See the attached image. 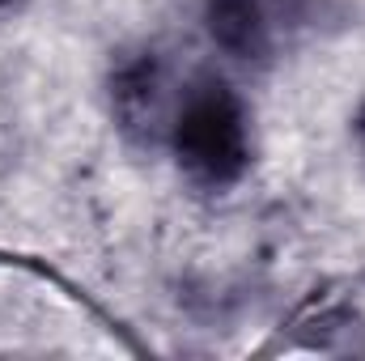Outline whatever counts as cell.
I'll list each match as a JSON object with an SVG mask.
<instances>
[{
    "mask_svg": "<svg viewBox=\"0 0 365 361\" xmlns=\"http://www.w3.org/2000/svg\"><path fill=\"white\" fill-rule=\"evenodd\" d=\"M166 145L179 171L204 191H225L242 183L255 158V132L242 93L212 73L182 86Z\"/></svg>",
    "mask_w": 365,
    "mask_h": 361,
    "instance_id": "obj_1",
    "label": "cell"
},
{
    "mask_svg": "<svg viewBox=\"0 0 365 361\" xmlns=\"http://www.w3.org/2000/svg\"><path fill=\"white\" fill-rule=\"evenodd\" d=\"M106 90H110V119L132 145L153 149L170 136V119H175L182 86H175L166 56H158L153 47L119 56Z\"/></svg>",
    "mask_w": 365,
    "mask_h": 361,
    "instance_id": "obj_2",
    "label": "cell"
},
{
    "mask_svg": "<svg viewBox=\"0 0 365 361\" xmlns=\"http://www.w3.org/2000/svg\"><path fill=\"white\" fill-rule=\"evenodd\" d=\"M310 17L314 0H204L212 43L242 64L272 60L297 30L310 26Z\"/></svg>",
    "mask_w": 365,
    "mask_h": 361,
    "instance_id": "obj_3",
    "label": "cell"
},
{
    "mask_svg": "<svg viewBox=\"0 0 365 361\" xmlns=\"http://www.w3.org/2000/svg\"><path fill=\"white\" fill-rule=\"evenodd\" d=\"M353 141H357V149H361V158H365V102L357 106V115H353Z\"/></svg>",
    "mask_w": 365,
    "mask_h": 361,
    "instance_id": "obj_4",
    "label": "cell"
},
{
    "mask_svg": "<svg viewBox=\"0 0 365 361\" xmlns=\"http://www.w3.org/2000/svg\"><path fill=\"white\" fill-rule=\"evenodd\" d=\"M21 4H26V0H0V13H17Z\"/></svg>",
    "mask_w": 365,
    "mask_h": 361,
    "instance_id": "obj_5",
    "label": "cell"
}]
</instances>
